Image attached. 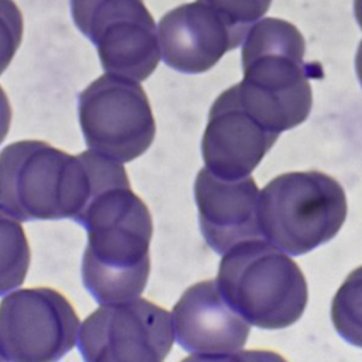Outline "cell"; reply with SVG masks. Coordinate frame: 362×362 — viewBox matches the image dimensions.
I'll return each mask as SVG.
<instances>
[{
    "mask_svg": "<svg viewBox=\"0 0 362 362\" xmlns=\"http://www.w3.org/2000/svg\"><path fill=\"white\" fill-rule=\"evenodd\" d=\"M173 342L171 314L141 297L100 305L78 331V348L88 362H161Z\"/></svg>",
    "mask_w": 362,
    "mask_h": 362,
    "instance_id": "obj_8",
    "label": "cell"
},
{
    "mask_svg": "<svg viewBox=\"0 0 362 362\" xmlns=\"http://www.w3.org/2000/svg\"><path fill=\"white\" fill-rule=\"evenodd\" d=\"M30 259V246L23 226L0 209V296L23 284Z\"/></svg>",
    "mask_w": 362,
    "mask_h": 362,
    "instance_id": "obj_14",
    "label": "cell"
},
{
    "mask_svg": "<svg viewBox=\"0 0 362 362\" xmlns=\"http://www.w3.org/2000/svg\"><path fill=\"white\" fill-rule=\"evenodd\" d=\"M194 198L202 236L214 252L223 255L243 240L262 236L259 188L250 175L229 180L202 168L194 182Z\"/></svg>",
    "mask_w": 362,
    "mask_h": 362,
    "instance_id": "obj_13",
    "label": "cell"
},
{
    "mask_svg": "<svg viewBox=\"0 0 362 362\" xmlns=\"http://www.w3.org/2000/svg\"><path fill=\"white\" fill-rule=\"evenodd\" d=\"M305 42L296 25L280 18L255 23L242 45L243 79L236 90L243 106L280 134L310 115L314 65L304 61Z\"/></svg>",
    "mask_w": 362,
    "mask_h": 362,
    "instance_id": "obj_2",
    "label": "cell"
},
{
    "mask_svg": "<svg viewBox=\"0 0 362 362\" xmlns=\"http://www.w3.org/2000/svg\"><path fill=\"white\" fill-rule=\"evenodd\" d=\"M345 218L344 188L317 170L277 175L259 192L260 233L288 255L300 256L327 243Z\"/></svg>",
    "mask_w": 362,
    "mask_h": 362,
    "instance_id": "obj_5",
    "label": "cell"
},
{
    "mask_svg": "<svg viewBox=\"0 0 362 362\" xmlns=\"http://www.w3.org/2000/svg\"><path fill=\"white\" fill-rule=\"evenodd\" d=\"M79 320L57 290H17L0 303V359L49 362L68 354L78 339Z\"/></svg>",
    "mask_w": 362,
    "mask_h": 362,
    "instance_id": "obj_9",
    "label": "cell"
},
{
    "mask_svg": "<svg viewBox=\"0 0 362 362\" xmlns=\"http://www.w3.org/2000/svg\"><path fill=\"white\" fill-rule=\"evenodd\" d=\"M277 137V133L243 106L233 85L209 109L201 143L205 168L222 178H245L259 165Z\"/></svg>",
    "mask_w": 362,
    "mask_h": 362,
    "instance_id": "obj_10",
    "label": "cell"
},
{
    "mask_svg": "<svg viewBox=\"0 0 362 362\" xmlns=\"http://www.w3.org/2000/svg\"><path fill=\"white\" fill-rule=\"evenodd\" d=\"M88 232L82 281L100 304L139 297L150 274L153 221L129 180L96 192L76 221Z\"/></svg>",
    "mask_w": 362,
    "mask_h": 362,
    "instance_id": "obj_1",
    "label": "cell"
},
{
    "mask_svg": "<svg viewBox=\"0 0 362 362\" xmlns=\"http://www.w3.org/2000/svg\"><path fill=\"white\" fill-rule=\"evenodd\" d=\"M354 11H355V18L362 28V0H354ZM355 71L362 86V40L358 45V51L355 55Z\"/></svg>",
    "mask_w": 362,
    "mask_h": 362,
    "instance_id": "obj_19",
    "label": "cell"
},
{
    "mask_svg": "<svg viewBox=\"0 0 362 362\" xmlns=\"http://www.w3.org/2000/svg\"><path fill=\"white\" fill-rule=\"evenodd\" d=\"M90 191L88 151L68 154L41 140L0 151V209L18 221H78Z\"/></svg>",
    "mask_w": 362,
    "mask_h": 362,
    "instance_id": "obj_3",
    "label": "cell"
},
{
    "mask_svg": "<svg viewBox=\"0 0 362 362\" xmlns=\"http://www.w3.org/2000/svg\"><path fill=\"white\" fill-rule=\"evenodd\" d=\"M171 318L178 345L195 359L229 358L243 348L250 332V324L228 303L216 280L188 287Z\"/></svg>",
    "mask_w": 362,
    "mask_h": 362,
    "instance_id": "obj_11",
    "label": "cell"
},
{
    "mask_svg": "<svg viewBox=\"0 0 362 362\" xmlns=\"http://www.w3.org/2000/svg\"><path fill=\"white\" fill-rule=\"evenodd\" d=\"M11 124V106L4 89L0 86V144L7 137Z\"/></svg>",
    "mask_w": 362,
    "mask_h": 362,
    "instance_id": "obj_18",
    "label": "cell"
},
{
    "mask_svg": "<svg viewBox=\"0 0 362 362\" xmlns=\"http://www.w3.org/2000/svg\"><path fill=\"white\" fill-rule=\"evenodd\" d=\"M337 332L351 345L362 348V266L348 274L331 304Z\"/></svg>",
    "mask_w": 362,
    "mask_h": 362,
    "instance_id": "obj_15",
    "label": "cell"
},
{
    "mask_svg": "<svg viewBox=\"0 0 362 362\" xmlns=\"http://www.w3.org/2000/svg\"><path fill=\"white\" fill-rule=\"evenodd\" d=\"M215 10L229 25L246 35L249 28L266 14L272 0H201Z\"/></svg>",
    "mask_w": 362,
    "mask_h": 362,
    "instance_id": "obj_16",
    "label": "cell"
},
{
    "mask_svg": "<svg viewBox=\"0 0 362 362\" xmlns=\"http://www.w3.org/2000/svg\"><path fill=\"white\" fill-rule=\"evenodd\" d=\"M23 38V14L13 0H0V75L11 62Z\"/></svg>",
    "mask_w": 362,
    "mask_h": 362,
    "instance_id": "obj_17",
    "label": "cell"
},
{
    "mask_svg": "<svg viewBox=\"0 0 362 362\" xmlns=\"http://www.w3.org/2000/svg\"><path fill=\"white\" fill-rule=\"evenodd\" d=\"M78 117L86 146L119 163L140 157L156 136L144 89L134 79L109 72L82 90Z\"/></svg>",
    "mask_w": 362,
    "mask_h": 362,
    "instance_id": "obj_6",
    "label": "cell"
},
{
    "mask_svg": "<svg viewBox=\"0 0 362 362\" xmlns=\"http://www.w3.org/2000/svg\"><path fill=\"white\" fill-rule=\"evenodd\" d=\"M157 34L165 65L184 74L211 69L246 37L201 0L165 13Z\"/></svg>",
    "mask_w": 362,
    "mask_h": 362,
    "instance_id": "obj_12",
    "label": "cell"
},
{
    "mask_svg": "<svg viewBox=\"0 0 362 362\" xmlns=\"http://www.w3.org/2000/svg\"><path fill=\"white\" fill-rule=\"evenodd\" d=\"M78 30L96 47L102 68L137 82L160 61L156 23L143 0H71Z\"/></svg>",
    "mask_w": 362,
    "mask_h": 362,
    "instance_id": "obj_7",
    "label": "cell"
},
{
    "mask_svg": "<svg viewBox=\"0 0 362 362\" xmlns=\"http://www.w3.org/2000/svg\"><path fill=\"white\" fill-rule=\"evenodd\" d=\"M216 283L228 303L252 325L281 329L304 313L308 288L298 264L260 238L230 247L219 263Z\"/></svg>",
    "mask_w": 362,
    "mask_h": 362,
    "instance_id": "obj_4",
    "label": "cell"
}]
</instances>
